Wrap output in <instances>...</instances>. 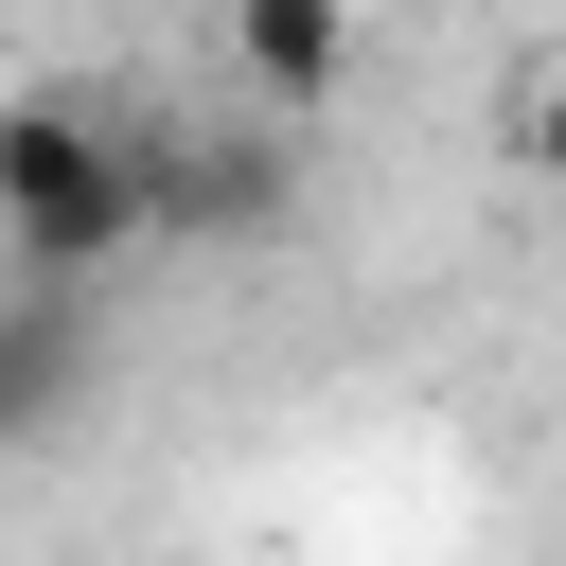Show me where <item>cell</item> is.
Wrapping results in <instances>:
<instances>
[{
    "instance_id": "cell-1",
    "label": "cell",
    "mask_w": 566,
    "mask_h": 566,
    "mask_svg": "<svg viewBox=\"0 0 566 566\" xmlns=\"http://www.w3.org/2000/svg\"><path fill=\"white\" fill-rule=\"evenodd\" d=\"M0 248L53 265V283H106L124 248H159V159L142 124L71 106V88H18L0 106Z\"/></svg>"
},
{
    "instance_id": "cell-2",
    "label": "cell",
    "mask_w": 566,
    "mask_h": 566,
    "mask_svg": "<svg viewBox=\"0 0 566 566\" xmlns=\"http://www.w3.org/2000/svg\"><path fill=\"white\" fill-rule=\"evenodd\" d=\"M71 389H88V283L18 265V283H0V442H53Z\"/></svg>"
},
{
    "instance_id": "cell-3",
    "label": "cell",
    "mask_w": 566,
    "mask_h": 566,
    "mask_svg": "<svg viewBox=\"0 0 566 566\" xmlns=\"http://www.w3.org/2000/svg\"><path fill=\"white\" fill-rule=\"evenodd\" d=\"M212 18H230L248 106H283V124H318V106H336V71H354V0H212Z\"/></svg>"
},
{
    "instance_id": "cell-4",
    "label": "cell",
    "mask_w": 566,
    "mask_h": 566,
    "mask_svg": "<svg viewBox=\"0 0 566 566\" xmlns=\"http://www.w3.org/2000/svg\"><path fill=\"white\" fill-rule=\"evenodd\" d=\"M513 159L566 195V53H548V71H513Z\"/></svg>"
},
{
    "instance_id": "cell-5",
    "label": "cell",
    "mask_w": 566,
    "mask_h": 566,
    "mask_svg": "<svg viewBox=\"0 0 566 566\" xmlns=\"http://www.w3.org/2000/svg\"><path fill=\"white\" fill-rule=\"evenodd\" d=\"M195 18H212V0H195Z\"/></svg>"
}]
</instances>
